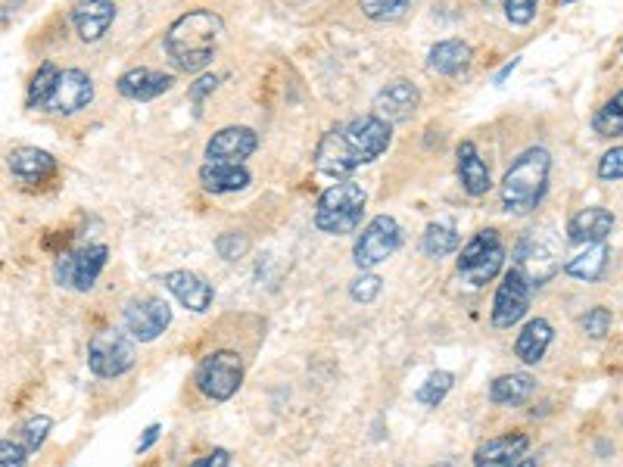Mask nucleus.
Segmentation results:
<instances>
[{
	"label": "nucleus",
	"mask_w": 623,
	"mask_h": 467,
	"mask_svg": "<svg viewBox=\"0 0 623 467\" xmlns=\"http://www.w3.org/2000/svg\"><path fill=\"white\" fill-rule=\"evenodd\" d=\"M225 35V22L222 16L209 10V7H197L181 13L166 32V53L169 60L181 69V72H200L212 63L215 50L222 44Z\"/></svg>",
	"instance_id": "obj_1"
},
{
	"label": "nucleus",
	"mask_w": 623,
	"mask_h": 467,
	"mask_svg": "<svg viewBox=\"0 0 623 467\" xmlns=\"http://www.w3.org/2000/svg\"><path fill=\"white\" fill-rule=\"evenodd\" d=\"M552 156L543 147H530L511 162V169L502 178V209L511 215L533 212L546 197L549 187Z\"/></svg>",
	"instance_id": "obj_2"
},
{
	"label": "nucleus",
	"mask_w": 623,
	"mask_h": 467,
	"mask_svg": "<svg viewBox=\"0 0 623 467\" xmlns=\"http://www.w3.org/2000/svg\"><path fill=\"white\" fill-rule=\"evenodd\" d=\"M365 203H368V194L365 187L356 184V181H337L331 184L324 194L318 197L315 203V228L324 231V234H352L359 225H362V215H365Z\"/></svg>",
	"instance_id": "obj_3"
},
{
	"label": "nucleus",
	"mask_w": 623,
	"mask_h": 467,
	"mask_svg": "<svg viewBox=\"0 0 623 467\" xmlns=\"http://www.w3.org/2000/svg\"><path fill=\"white\" fill-rule=\"evenodd\" d=\"M502 262H505V246L499 240V231L486 228L477 231L462 246V253H458V274H462V281L468 287H483L502 271Z\"/></svg>",
	"instance_id": "obj_4"
},
{
	"label": "nucleus",
	"mask_w": 623,
	"mask_h": 467,
	"mask_svg": "<svg viewBox=\"0 0 623 467\" xmlns=\"http://www.w3.org/2000/svg\"><path fill=\"white\" fill-rule=\"evenodd\" d=\"M197 390L212 402H228L243 383V359L231 349L212 352L197 365Z\"/></svg>",
	"instance_id": "obj_5"
},
{
	"label": "nucleus",
	"mask_w": 623,
	"mask_h": 467,
	"mask_svg": "<svg viewBox=\"0 0 623 467\" xmlns=\"http://www.w3.org/2000/svg\"><path fill=\"white\" fill-rule=\"evenodd\" d=\"M340 128V137L346 150L356 159V166H368V162L381 159L393 141V131H390V122H384L381 116H359V119H349L346 125H337Z\"/></svg>",
	"instance_id": "obj_6"
},
{
	"label": "nucleus",
	"mask_w": 623,
	"mask_h": 467,
	"mask_svg": "<svg viewBox=\"0 0 623 467\" xmlns=\"http://www.w3.org/2000/svg\"><path fill=\"white\" fill-rule=\"evenodd\" d=\"M402 243V228L393 215H377L362 228L356 246H352V262L362 271H371L374 265L387 262Z\"/></svg>",
	"instance_id": "obj_7"
},
{
	"label": "nucleus",
	"mask_w": 623,
	"mask_h": 467,
	"mask_svg": "<svg viewBox=\"0 0 623 467\" xmlns=\"http://www.w3.org/2000/svg\"><path fill=\"white\" fill-rule=\"evenodd\" d=\"M138 362V349H134V340L119 334V331H100L91 346H88V365L97 377L113 380L122 377L134 368Z\"/></svg>",
	"instance_id": "obj_8"
},
{
	"label": "nucleus",
	"mask_w": 623,
	"mask_h": 467,
	"mask_svg": "<svg viewBox=\"0 0 623 467\" xmlns=\"http://www.w3.org/2000/svg\"><path fill=\"white\" fill-rule=\"evenodd\" d=\"M514 259H518V268L530 287H543L555 278V271L561 268V250L558 243L546 234H527L518 250H514Z\"/></svg>",
	"instance_id": "obj_9"
},
{
	"label": "nucleus",
	"mask_w": 623,
	"mask_h": 467,
	"mask_svg": "<svg viewBox=\"0 0 623 467\" xmlns=\"http://www.w3.org/2000/svg\"><path fill=\"white\" fill-rule=\"evenodd\" d=\"M106 259H110V250L103 243L97 246H81V250H72L66 256L57 259V268H53V278H57L60 287L85 293L97 284L100 271L106 268Z\"/></svg>",
	"instance_id": "obj_10"
},
{
	"label": "nucleus",
	"mask_w": 623,
	"mask_h": 467,
	"mask_svg": "<svg viewBox=\"0 0 623 467\" xmlns=\"http://www.w3.org/2000/svg\"><path fill=\"white\" fill-rule=\"evenodd\" d=\"M169 324H172V309H169V302L159 296H141V299H131L125 306V327L131 340H138V343H150L159 334H166Z\"/></svg>",
	"instance_id": "obj_11"
},
{
	"label": "nucleus",
	"mask_w": 623,
	"mask_h": 467,
	"mask_svg": "<svg viewBox=\"0 0 623 467\" xmlns=\"http://www.w3.org/2000/svg\"><path fill=\"white\" fill-rule=\"evenodd\" d=\"M530 284L527 278L518 271V268H508L502 274V284L496 290V299H493V327L499 331H508V327L518 324L527 309H530Z\"/></svg>",
	"instance_id": "obj_12"
},
{
	"label": "nucleus",
	"mask_w": 623,
	"mask_h": 467,
	"mask_svg": "<svg viewBox=\"0 0 623 467\" xmlns=\"http://www.w3.org/2000/svg\"><path fill=\"white\" fill-rule=\"evenodd\" d=\"M94 100V81L88 72L81 69H60L53 94L44 103V113L53 116H75L78 109H85Z\"/></svg>",
	"instance_id": "obj_13"
},
{
	"label": "nucleus",
	"mask_w": 623,
	"mask_h": 467,
	"mask_svg": "<svg viewBox=\"0 0 623 467\" xmlns=\"http://www.w3.org/2000/svg\"><path fill=\"white\" fill-rule=\"evenodd\" d=\"M259 147V134L247 125H228L215 131L206 144V162H231V166H243V159H250Z\"/></svg>",
	"instance_id": "obj_14"
},
{
	"label": "nucleus",
	"mask_w": 623,
	"mask_h": 467,
	"mask_svg": "<svg viewBox=\"0 0 623 467\" xmlns=\"http://www.w3.org/2000/svg\"><path fill=\"white\" fill-rule=\"evenodd\" d=\"M418 106H421V91L412 81L396 78L374 97V116H381L384 122H405L418 113Z\"/></svg>",
	"instance_id": "obj_15"
},
{
	"label": "nucleus",
	"mask_w": 623,
	"mask_h": 467,
	"mask_svg": "<svg viewBox=\"0 0 623 467\" xmlns=\"http://www.w3.org/2000/svg\"><path fill=\"white\" fill-rule=\"evenodd\" d=\"M530 449V436L514 430V433H502L486 439V443L477 446L474 452V467H514Z\"/></svg>",
	"instance_id": "obj_16"
},
{
	"label": "nucleus",
	"mask_w": 623,
	"mask_h": 467,
	"mask_svg": "<svg viewBox=\"0 0 623 467\" xmlns=\"http://www.w3.org/2000/svg\"><path fill=\"white\" fill-rule=\"evenodd\" d=\"M113 22H116L113 0H81V4L72 10V25H75L78 38L85 44L100 41L106 32H110Z\"/></svg>",
	"instance_id": "obj_17"
},
{
	"label": "nucleus",
	"mask_w": 623,
	"mask_h": 467,
	"mask_svg": "<svg viewBox=\"0 0 623 467\" xmlns=\"http://www.w3.org/2000/svg\"><path fill=\"white\" fill-rule=\"evenodd\" d=\"M162 284H166V290L191 312H206L212 306L215 293L197 271H187V268L169 271V274H162Z\"/></svg>",
	"instance_id": "obj_18"
},
{
	"label": "nucleus",
	"mask_w": 623,
	"mask_h": 467,
	"mask_svg": "<svg viewBox=\"0 0 623 467\" xmlns=\"http://www.w3.org/2000/svg\"><path fill=\"white\" fill-rule=\"evenodd\" d=\"M175 78L166 75V72H153V69H128L125 75H119L116 88L125 100H138V103H147V100H156L166 91H172Z\"/></svg>",
	"instance_id": "obj_19"
},
{
	"label": "nucleus",
	"mask_w": 623,
	"mask_h": 467,
	"mask_svg": "<svg viewBox=\"0 0 623 467\" xmlns=\"http://www.w3.org/2000/svg\"><path fill=\"white\" fill-rule=\"evenodd\" d=\"M455 172H458V181H462V190L468 197H483L486 190L493 187L490 181V169H486V162L477 150L474 141H462L455 150Z\"/></svg>",
	"instance_id": "obj_20"
},
{
	"label": "nucleus",
	"mask_w": 623,
	"mask_h": 467,
	"mask_svg": "<svg viewBox=\"0 0 623 467\" xmlns=\"http://www.w3.org/2000/svg\"><path fill=\"white\" fill-rule=\"evenodd\" d=\"M614 231V212L602 206H589L580 209L571 222H567V237L574 243H605L608 234Z\"/></svg>",
	"instance_id": "obj_21"
},
{
	"label": "nucleus",
	"mask_w": 623,
	"mask_h": 467,
	"mask_svg": "<svg viewBox=\"0 0 623 467\" xmlns=\"http://www.w3.org/2000/svg\"><path fill=\"white\" fill-rule=\"evenodd\" d=\"M315 166L318 172L331 175V178H343L349 172H356V159H352V153L346 150L343 137H340V128H331L328 134L321 137V144L315 150Z\"/></svg>",
	"instance_id": "obj_22"
},
{
	"label": "nucleus",
	"mask_w": 623,
	"mask_h": 467,
	"mask_svg": "<svg viewBox=\"0 0 623 467\" xmlns=\"http://www.w3.org/2000/svg\"><path fill=\"white\" fill-rule=\"evenodd\" d=\"M474 60V50L468 41H458V38H449V41H440L433 44L430 53H427V69L437 72V75H458L465 72Z\"/></svg>",
	"instance_id": "obj_23"
},
{
	"label": "nucleus",
	"mask_w": 623,
	"mask_h": 467,
	"mask_svg": "<svg viewBox=\"0 0 623 467\" xmlns=\"http://www.w3.org/2000/svg\"><path fill=\"white\" fill-rule=\"evenodd\" d=\"M250 181V172L231 162H206L200 169V184L209 194H237V190H247Z\"/></svg>",
	"instance_id": "obj_24"
},
{
	"label": "nucleus",
	"mask_w": 623,
	"mask_h": 467,
	"mask_svg": "<svg viewBox=\"0 0 623 467\" xmlns=\"http://www.w3.org/2000/svg\"><path fill=\"white\" fill-rule=\"evenodd\" d=\"M552 324L546 318H533L524 324V331L518 334V340H514V355L524 362V365H539L543 362L546 349L552 346Z\"/></svg>",
	"instance_id": "obj_25"
},
{
	"label": "nucleus",
	"mask_w": 623,
	"mask_h": 467,
	"mask_svg": "<svg viewBox=\"0 0 623 467\" xmlns=\"http://www.w3.org/2000/svg\"><path fill=\"white\" fill-rule=\"evenodd\" d=\"M7 166L22 181H44L47 175H53V169H57V159L38 147H19L10 153Z\"/></svg>",
	"instance_id": "obj_26"
},
{
	"label": "nucleus",
	"mask_w": 623,
	"mask_h": 467,
	"mask_svg": "<svg viewBox=\"0 0 623 467\" xmlns=\"http://www.w3.org/2000/svg\"><path fill=\"white\" fill-rule=\"evenodd\" d=\"M536 390V380L530 374H502L490 383V399L496 405H524Z\"/></svg>",
	"instance_id": "obj_27"
},
{
	"label": "nucleus",
	"mask_w": 623,
	"mask_h": 467,
	"mask_svg": "<svg viewBox=\"0 0 623 467\" xmlns=\"http://www.w3.org/2000/svg\"><path fill=\"white\" fill-rule=\"evenodd\" d=\"M608 243H589L580 256H574L571 262L564 265V271L571 274V278H580L586 284L599 281L605 274V265H608Z\"/></svg>",
	"instance_id": "obj_28"
},
{
	"label": "nucleus",
	"mask_w": 623,
	"mask_h": 467,
	"mask_svg": "<svg viewBox=\"0 0 623 467\" xmlns=\"http://www.w3.org/2000/svg\"><path fill=\"white\" fill-rule=\"evenodd\" d=\"M458 243H462V237H458V231L452 225H427L424 237H421V246L424 253L433 256V259H446L458 250Z\"/></svg>",
	"instance_id": "obj_29"
},
{
	"label": "nucleus",
	"mask_w": 623,
	"mask_h": 467,
	"mask_svg": "<svg viewBox=\"0 0 623 467\" xmlns=\"http://www.w3.org/2000/svg\"><path fill=\"white\" fill-rule=\"evenodd\" d=\"M57 78H60V69L53 63L38 66V72L32 75V85H29V106L32 109H44L47 97L53 94V85H57Z\"/></svg>",
	"instance_id": "obj_30"
},
{
	"label": "nucleus",
	"mask_w": 623,
	"mask_h": 467,
	"mask_svg": "<svg viewBox=\"0 0 623 467\" xmlns=\"http://www.w3.org/2000/svg\"><path fill=\"white\" fill-rule=\"evenodd\" d=\"M452 383H455V374H449V371H433V374L424 380V387L418 390V402H421V405H430V408H437V405L449 396Z\"/></svg>",
	"instance_id": "obj_31"
},
{
	"label": "nucleus",
	"mask_w": 623,
	"mask_h": 467,
	"mask_svg": "<svg viewBox=\"0 0 623 467\" xmlns=\"http://www.w3.org/2000/svg\"><path fill=\"white\" fill-rule=\"evenodd\" d=\"M359 7L368 19L387 22V19H399L405 10L412 7V0H359Z\"/></svg>",
	"instance_id": "obj_32"
},
{
	"label": "nucleus",
	"mask_w": 623,
	"mask_h": 467,
	"mask_svg": "<svg viewBox=\"0 0 623 467\" xmlns=\"http://www.w3.org/2000/svg\"><path fill=\"white\" fill-rule=\"evenodd\" d=\"M50 427H53V421L47 418V415H35V418H29L22 424V430H19V443L29 449V455L32 452H38L41 446H44V439H47V433H50Z\"/></svg>",
	"instance_id": "obj_33"
},
{
	"label": "nucleus",
	"mask_w": 623,
	"mask_h": 467,
	"mask_svg": "<svg viewBox=\"0 0 623 467\" xmlns=\"http://www.w3.org/2000/svg\"><path fill=\"white\" fill-rule=\"evenodd\" d=\"M215 250H219L222 259L234 262V259H240V256H247V250H250V237L243 234V231H225V234H219V240H215Z\"/></svg>",
	"instance_id": "obj_34"
},
{
	"label": "nucleus",
	"mask_w": 623,
	"mask_h": 467,
	"mask_svg": "<svg viewBox=\"0 0 623 467\" xmlns=\"http://www.w3.org/2000/svg\"><path fill=\"white\" fill-rule=\"evenodd\" d=\"M592 128H595V134H602V137H620L623 134V113L620 109H614L611 103H605L599 113L592 116Z\"/></svg>",
	"instance_id": "obj_35"
},
{
	"label": "nucleus",
	"mask_w": 623,
	"mask_h": 467,
	"mask_svg": "<svg viewBox=\"0 0 623 467\" xmlns=\"http://www.w3.org/2000/svg\"><path fill=\"white\" fill-rule=\"evenodd\" d=\"M580 324H583V331H586L592 340H602V337L611 331V312H608L605 306H595V309H589V312L580 318Z\"/></svg>",
	"instance_id": "obj_36"
},
{
	"label": "nucleus",
	"mask_w": 623,
	"mask_h": 467,
	"mask_svg": "<svg viewBox=\"0 0 623 467\" xmlns=\"http://www.w3.org/2000/svg\"><path fill=\"white\" fill-rule=\"evenodd\" d=\"M539 0H505V19L511 25H530L536 19Z\"/></svg>",
	"instance_id": "obj_37"
},
{
	"label": "nucleus",
	"mask_w": 623,
	"mask_h": 467,
	"mask_svg": "<svg viewBox=\"0 0 623 467\" xmlns=\"http://www.w3.org/2000/svg\"><path fill=\"white\" fill-rule=\"evenodd\" d=\"M29 464V449L19 439H0V467H25Z\"/></svg>",
	"instance_id": "obj_38"
},
{
	"label": "nucleus",
	"mask_w": 623,
	"mask_h": 467,
	"mask_svg": "<svg viewBox=\"0 0 623 467\" xmlns=\"http://www.w3.org/2000/svg\"><path fill=\"white\" fill-rule=\"evenodd\" d=\"M381 287H384V281L377 278V274H362V278L349 284V296L356 302H371L377 293H381Z\"/></svg>",
	"instance_id": "obj_39"
},
{
	"label": "nucleus",
	"mask_w": 623,
	"mask_h": 467,
	"mask_svg": "<svg viewBox=\"0 0 623 467\" xmlns=\"http://www.w3.org/2000/svg\"><path fill=\"white\" fill-rule=\"evenodd\" d=\"M599 178L602 181H620L623 178V147H614L599 159Z\"/></svg>",
	"instance_id": "obj_40"
},
{
	"label": "nucleus",
	"mask_w": 623,
	"mask_h": 467,
	"mask_svg": "<svg viewBox=\"0 0 623 467\" xmlns=\"http://www.w3.org/2000/svg\"><path fill=\"white\" fill-rule=\"evenodd\" d=\"M215 88H219V75H203V78H197V85L191 88V100L203 103V97L212 94Z\"/></svg>",
	"instance_id": "obj_41"
},
{
	"label": "nucleus",
	"mask_w": 623,
	"mask_h": 467,
	"mask_svg": "<svg viewBox=\"0 0 623 467\" xmlns=\"http://www.w3.org/2000/svg\"><path fill=\"white\" fill-rule=\"evenodd\" d=\"M228 464H231V455H228V449H212L209 455L197 458L191 467H228Z\"/></svg>",
	"instance_id": "obj_42"
},
{
	"label": "nucleus",
	"mask_w": 623,
	"mask_h": 467,
	"mask_svg": "<svg viewBox=\"0 0 623 467\" xmlns=\"http://www.w3.org/2000/svg\"><path fill=\"white\" fill-rule=\"evenodd\" d=\"M159 439V424H150L147 430H144V436H141V443H138V455H144L153 443Z\"/></svg>",
	"instance_id": "obj_43"
},
{
	"label": "nucleus",
	"mask_w": 623,
	"mask_h": 467,
	"mask_svg": "<svg viewBox=\"0 0 623 467\" xmlns=\"http://www.w3.org/2000/svg\"><path fill=\"white\" fill-rule=\"evenodd\" d=\"M514 66H518V60H511V63H508V66H505V69L499 72V78H496V81H499V85H502V81H505V78L511 75V69H514Z\"/></svg>",
	"instance_id": "obj_44"
},
{
	"label": "nucleus",
	"mask_w": 623,
	"mask_h": 467,
	"mask_svg": "<svg viewBox=\"0 0 623 467\" xmlns=\"http://www.w3.org/2000/svg\"><path fill=\"white\" fill-rule=\"evenodd\" d=\"M608 103H611L614 109H620V113H623V91H617V94H614V97H611Z\"/></svg>",
	"instance_id": "obj_45"
},
{
	"label": "nucleus",
	"mask_w": 623,
	"mask_h": 467,
	"mask_svg": "<svg viewBox=\"0 0 623 467\" xmlns=\"http://www.w3.org/2000/svg\"><path fill=\"white\" fill-rule=\"evenodd\" d=\"M514 467H536V458H527V455H524V458H521L518 464H514Z\"/></svg>",
	"instance_id": "obj_46"
},
{
	"label": "nucleus",
	"mask_w": 623,
	"mask_h": 467,
	"mask_svg": "<svg viewBox=\"0 0 623 467\" xmlns=\"http://www.w3.org/2000/svg\"><path fill=\"white\" fill-rule=\"evenodd\" d=\"M561 4H577V0H561Z\"/></svg>",
	"instance_id": "obj_47"
}]
</instances>
